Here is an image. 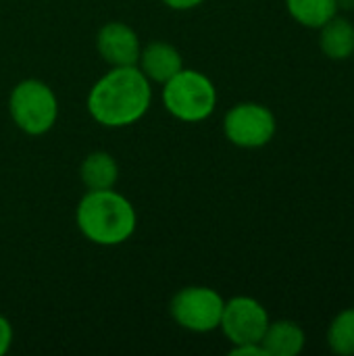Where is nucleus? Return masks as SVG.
Segmentation results:
<instances>
[{"label": "nucleus", "instance_id": "f257e3e1", "mask_svg": "<svg viewBox=\"0 0 354 356\" xmlns=\"http://www.w3.org/2000/svg\"><path fill=\"white\" fill-rule=\"evenodd\" d=\"M152 104V83L138 69L111 67L88 92L86 108L90 117L111 129H121L138 123Z\"/></svg>", "mask_w": 354, "mask_h": 356}, {"label": "nucleus", "instance_id": "f03ea898", "mask_svg": "<svg viewBox=\"0 0 354 356\" xmlns=\"http://www.w3.org/2000/svg\"><path fill=\"white\" fill-rule=\"evenodd\" d=\"M79 234L96 246L125 244L138 227V213L129 198L111 190H86L75 209Z\"/></svg>", "mask_w": 354, "mask_h": 356}, {"label": "nucleus", "instance_id": "7ed1b4c3", "mask_svg": "<svg viewBox=\"0 0 354 356\" xmlns=\"http://www.w3.org/2000/svg\"><path fill=\"white\" fill-rule=\"evenodd\" d=\"M161 100L165 111L177 121L202 123L215 113L219 92L207 73L184 67L161 86Z\"/></svg>", "mask_w": 354, "mask_h": 356}, {"label": "nucleus", "instance_id": "20e7f679", "mask_svg": "<svg viewBox=\"0 0 354 356\" xmlns=\"http://www.w3.org/2000/svg\"><path fill=\"white\" fill-rule=\"evenodd\" d=\"M8 115L15 127L27 136L48 134L58 119V98L42 79H23L8 94Z\"/></svg>", "mask_w": 354, "mask_h": 356}, {"label": "nucleus", "instance_id": "39448f33", "mask_svg": "<svg viewBox=\"0 0 354 356\" xmlns=\"http://www.w3.org/2000/svg\"><path fill=\"white\" fill-rule=\"evenodd\" d=\"M225 298L209 286H186L177 290L169 302L171 319L186 332H217L223 317Z\"/></svg>", "mask_w": 354, "mask_h": 356}, {"label": "nucleus", "instance_id": "423d86ee", "mask_svg": "<svg viewBox=\"0 0 354 356\" xmlns=\"http://www.w3.org/2000/svg\"><path fill=\"white\" fill-rule=\"evenodd\" d=\"M223 134L236 148L259 150L275 138L277 119L275 113L261 102H238L223 117Z\"/></svg>", "mask_w": 354, "mask_h": 356}, {"label": "nucleus", "instance_id": "0eeeda50", "mask_svg": "<svg viewBox=\"0 0 354 356\" xmlns=\"http://www.w3.org/2000/svg\"><path fill=\"white\" fill-rule=\"evenodd\" d=\"M271 317L265 305L252 296H234L225 300L219 330L232 346L261 342Z\"/></svg>", "mask_w": 354, "mask_h": 356}, {"label": "nucleus", "instance_id": "6e6552de", "mask_svg": "<svg viewBox=\"0 0 354 356\" xmlns=\"http://www.w3.org/2000/svg\"><path fill=\"white\" fill-rule=\"evenodd\" d=\"M96 50L108 67L138 65L142 42L136 29L123 21H108L98 29Z\"/></svg>", "mask_w": 354, "mask_h": 356}, {"label": "nucleus", "instance_id": "1a4fd4ad", "mask_svg": "<svg viewBox=\"0 0 354 356\" xmlns=\"http://www.w3.org/2000/svg\"><path fill=\"white\" fill-rule=\"evenodd\" d=\"M138 69L146 75L150 83L163 86L165 81H169L175 73L184 69V56L173 44L156 40V42L142 46Z\"/></svg>", "mask_w": 354, "mask_h": 356}, {"label": "nucleus", "instance_id": "9d476101", "mask_svg": "<svg viewBox=\"0 0 354 356\" xmlns=\"http://www.w3.org/2000/svg\"><path fill=\"white\" fill-rule=\"evenodd\" d=\"M261 346L265 356H298L307 346V334L296 321H269Z\"/></svg>", "mask_w": 354, "mask_h": 356}, {"label": "nucleus", "instance_id": "9b49d317", "mask_svg": "<svg viewBox=\"0 0 354 356\" xmlns=\"http://www.w3.org/2000/svg\"><path fill=\"white\" fill-rule=\"evenodd\" d=\"M319 50L330 60H348L354 54V23L344 17L336 15L319 29Z\"/></svg>", "mask_w": 354, "mask_h": 356}, {"label": "nucleus", "instance_id": "f8f14e48", "mask_svg": "<svg viewBox=\"0 0 354 356\" xmlns=\"http://www.w3.org/2000/svg\"><path fill=\"white\" fill-rule=\"evenodd\" d=\"M79 179L86 190H111L119 181V163L111 152L94 150L81 161Z\"/></svg>", "mask_w": 354, "mask_h": 356}, {"label": "nucleus", "instance_id": "ddd939ff", "mask_svg": "<svg viewBox=\"0 0 354 356\" xmlns=\"http://www.w3.org/2000/svg\"><path fill=\"white\" fill-rule=\"evenodd\" d=\"M284 2L288 15L307 29H319L340 13L336 0H284Z\"/></svg>", "mask_w": 354, "mask_h": 356}, {"label": "nucleus", "instance_id": "4468645a", "mask_svg": "<svg viewBox=\"0 0 354 356\" xmlns=\"http://www.w3.org/2000/svg\"><path fill=\"white\" fill-rule=\"evenodd\" d=\"M328 348L338 356H354V307L340 311L325 332Z\"/></svg>", "mask_w": 354, "mask_h": 356}, {"label": "nucleus", "instance_id": "2eb2a0df", "mask_svg": "<svg viewBox=\"0 0 354 356\" xmlns=\"http://www.w3.org/2000/svg\"><path fill=\"white\" fill-rule=\"evenodd\" d=\"M13 338H15V332H13L10 321L4 315H0V356H4L10 350Z\"/></svg>", "mask_w": 354, "mask_h": 356}, {"label": "nucleus", "instance_id": "dca6fc26", "mask_svg": "<svg viewBox=\"0 0 354 356\" xmlns=\"http://www.w3.org/2000/svg\"><path fill=\"white\" fill-rule=\"evenodd\" d=\"M230 355H234V356H265V350H263L261 342H255V344H238V346H232Z\"/></svg>", "mask_w": 354, "mask_h": 356}, {"label": "nucleus", "instance_id": "f3484780", "mask_svg": "<svg viewBox=\"0 0 354 356\" xmlns=\"http://www.w3.org/2000/svg\"><path fill=\"white\" fill-rule=\"evenodd\" d=\"M165 6H169L171 10H192L196 6H200L204 0H161Z\"/></svg>", "mask_w": 354, "mask_h": 356}, {"label": "nucleus", "instance_id": "a211bd4d", "mask_svg": "<svg viewBox=\"0 0 354 356\" xmlns=\"http://www.w3.org/2000/svg\"><path fill=\"white\" fill-rule=\"evenodd\" d=\"M336 2H338V10L348 13V10H353L354 8V0H336Z\"/></svg>", "mask_w": 354, "mask_h": 356}, {"label": "nucleus", "instance_id": "6ab92c4d", "mask_svg": "<svg viewBox=\"0 0 354 356\" xmlns=\"http://www.w3.org/2000/svg\"><path fill=\"white\" fill-rule=\"evenodd\" d=\"M353 58H354V54H353Z\"/></svg>", "mask_w": 354, "mask_h": 356}]
</instances>
